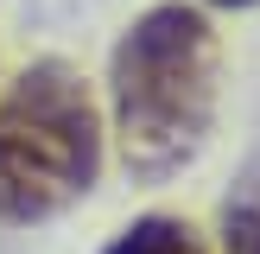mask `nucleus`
Returning a JSON list of instances; mask_svg holds the SVG:
<instances>
[{
	"label": "nucleus",
	"instance_id": "1",
	"mask_svg": "<svg viewBox=\"0 0 260 254\" xmlns=\"http://www.w3.org/2000/svg\"><path fill=\"white\" fill-rule=\"evenodd\" d=\"M216 76L222 51L197 7H152L127 25L114 45L108 96L134 178H172L203 152L216 127Z\"/></svg>",
	"mask_w": 260,
	"mask_h": 254
},
{
	"label": "nucleus",
	"instance_id": "2",
	"mask_svg": "<svg viewBox=\"0 0 260 254\" xmlns=\"http://www.w3.org/2000/svg\"><path fill=\"white\" fill-rule=\"evenodd\" d=\"M102 114L70 64H32L0 96V229H25L89 197Z\"/></svg>",
	"mask_w": 260,
	"mask_h": 254
},
{
	"label": "nucleus",
	"instance_id": "3",
	"mask_svg": "<svg viewBox=\"0 0 260 254\" xmlns=\"http://www.w3.org/2000/svg\"><path fill=\"white\" fill-rule=\"evenodd\" d=\"M102 254H210V248H203L197 229L178 223V216H140V223L121 229Z\"/></svg>",
	"mask_w": 260,
	"mask_h": 254
},
{
	"label": "nucleus",
	"instance_id": "4",
	"mask_svg": "<svg viewBox=\"0 0 260 254\" xmlns=\"http://www.w3.org/2000/svg\"><path fill=\"white\" fill-rule=\"evenodd\" d=\"M222 248H229V254H260V210L241 203V210L222 216Z\"/></svg>",
	"mask_w": 260,
	"mask_h": 254
},
{
	"label": "nucleus",
	"instance_id": "5",
	"mask_svg": "<svg viewBox=\"0 0 260 254\" xmlns=\"http://www.w3.org/2000/svg\"><path fill=\"white\" fill-rule=\"evenodd\" d=\"M210 7H254V0H210Z\"/></svg>",
	"mask_w": 260,
	"mask_h": 254
}]
</instances>
